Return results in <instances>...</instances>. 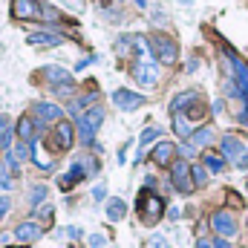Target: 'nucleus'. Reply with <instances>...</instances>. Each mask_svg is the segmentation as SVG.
Wrapping results in <instances>:
<instances>
[{"mask_svg": "<svg viewBox=\"0 0 248 248\" xmlns=\"http://www.w3.org/2000/svg\"><path fill=\"white\" fill-rule=\"evenodd\" d=\"M139 214H141V222H144V225H156L159 217L165 214V202H162V196L153 193L150 187H144V190L139 193Z\"/></svg>", "mask_w": 248, "mask_h": 248, "instance_id": "1", "label": "nucleus"}, {"mask_svg": "<svg viewBox=\"0 0 248 248\" xmlns=\"http://www.w3.org/2000/svg\"><path fill=\"white\" fill-rule=\"evenodd\" d=\"M101 122H104V110H101V107H93V110H87V113L78 116V136H81L84 144H90V141L95 139Z\"/></svg>", "mask_w": 248, "mask_h": 248, "instance_id": "2", "label": "nucleus"}, {"mask_svg": "<svg viewBox=\"0 0 248 248\" xmlns=\"http://www.w3.org/2000/svg\"><path fill=\"white\" fill-rule=\"evenodd\" d=\"M150 49H153V55L162 63H173L179 58V46H176V41H170L168 35H153V38H150Z\"/></svg>", "mask_w": 248, "mask_h": 248, "instance_id": "3", "label": "nucleus"}, {"mask_svg": "<svg viewBox=\"0 0 248 248\" xmlns=\"http://www.w3.org/2000/svg\"><path fill=\"white\" fill-rule=\"evenodd\" d=\"M170 182H173V187H176L179 193H190V190L196 187L187 162H173V168H170Z\"/></svg>", "mask_w": 248, "mask_h": 248, "instance_id": "4", "label": "nucleus"}, {"mask_svg": "<svg viewBox=\"0 0 248 248\" xmlns=\"http://www.w3.org/2000/svg\"><path fill=\"white\" fill-rule=\"evenodd\" d=\"M41 234H44V225H41V222H35V219H23V222H17V225H15V240H17L20 246L35 243Z\"/></svg>", "mask_w": 248, "mask_h": 248, "instance_id": "5", "label": "nucleus"}, {"mask_svg": "<svg viewBox=\"0 0 248 248\" xmlns=\"http://www.w3.org/2000/svg\"><path fill=\"white\" fill-rule=\"evenodd\" d=\"M133 78H136L141 87H156V81H159V66L153 61H139L133 66Z\"/></svg>", "mask_w": 248, "mask_h": 248, "instance_id": "6", "label": "nucleus"}, {"mask_svg": "<svg viewBox=\"0 0 248 248\" xmlns=\"http://www.w3.org/2000/svg\"><path fill=\"white\" fill-rule=\"evenodd\" d=\"M211 225H214V231H217L219 237H234V234H237V222H234V217H231L228 211H217V214L211 217Z\"/></svg>", "mask_w": 248, "mask_h": 248, "instance_id": "7", "label": "nucleus"}, {"mask_svg": "<svg viewBox=\"0 0 248 248\" xmlns=\"http://www.w3.org/2000/svg\"><path fill=\"white\" fill-rule=\"evenodd\" d=\"M12 15L20 17V20H35V17H44L41 6L35 0H12Z\"/></svg>", "mask_w": 248, "mask_h": 248, "instance_id": "8", "label": "nucleus"}, {"mask_svg": "<svg viewBox=\"0 0 248 248\" xmlns=\"http://www.w3.org/2000/svg\"><path fill=\"white\" fill-rule=\"evenodd\" d=\"M113 104H116L119 110H136V107L144 104V95L130 93V90H116V93H113Z\"/></svg>", "mask_w": 248, "mask_h": 248, "instance_id": "9", "label": "nucleus"}, {"mask_svg": "<svg viewBox=\"0 0 248 248\" xmlns=\"http://www.w3.org/2000/svg\"><path fill=\"white\" fill-rule=\"evenodd\" d=\"M81 179H87V170H84L81 159H75V162H72V168H69L61 179H58V185H61V190H72V187L78 185Z\"/></svg>", "mask_w": 248, "mask_h": 248, "instance_id": "10", "label": "nucleus"}, {"mask_svg": "<svg viewBox=\"0 0 248 248\" xmlns=\"http://www.w3.org/2000/svg\"><path fill=\"white\" fill-rule=\"evenodd\" d=\"M35 116H38V119H41L44 124H49V122H61L63 110L58 107V104H49V101H38V104H35Z\"/></svg>", "mask_w": 248, "mask_h": 248, "instance_id": "11", "label": "nucleus"}, {"mask_svg": "<svg viewBox=\"0 0 248 248\" xmlns=\"http://www.w3.org/2000/svg\"><path fill=\"white\" fill-rule=\"evenodd\" d=\"M173 156H176V144H170V141H159V144L153 147V162H156L159 168L170 165V162H173Z\"/></svg>", "mask_w": 248, "mask_h": 248, "instance_id": "12", "label": "nucleus"}, {"mask_svg": "<svg viewBox=\"0 0 248 248\" xmlns=\"http://www.w3.org/2000/svg\"><path fill=\"white\" fill-rule=\"evenodd\" d=\"M38 130H41V124L35 122V119H20V122H17V136H20V141H26V144H35V141H38Z\"/></svg>", "mask_w": 248, "mask_h": 248, "instance_id": "13", "label": "nucleus"}, {"mask_svg": "<svg viewBox=\"0 0 248 248\" xmlns=\"http://www.w3.org/2000/svg\"><path fill=\"white\" fill-rule=\"evenodd\" d=\"M243 153H248V147L237 139V136H225V139H222V156H228L231 162H237Z\"/></svg>", "mask_w": 248, "mask_h": 248, "instance_id": "14", "label": "nucleus"}, {"mask_svg": "<svg viewBox=\"0 0 248 248\" xmlns=\"http://www.w3.org/2000/svg\"><path fill=\"white\" fill-rule=\"evenodd\" d=\"M72 136H75L72 124L61 122L58 127H55V147H58V150H69V147H72Z\"/></svg>", "mask_w": 248, "mask_h": 248, "instance_id": "15", "label": "nucleus"}, {"mask_svg": "<svg viewBox=\"0 0 248 248\" xmlns=\"http://www.w3.org/2000/svg\"><path fill=\"white\" fill-rule=\"evenodd\" d=\"M44 78L52 84V87H61V84H72V75L63 69V66H44Z\"/></svg>", "mask_w": 248, "mask_h": 248, "instance_id": "16", "label": "nucleus"}, {"mask_svg": "<svg viewBox=\"0 0 248 248\" xmlns=\"http://www.w3.org/2000/svg\"><path fill=\"white\" fill-rule=\"evenodd\" d=\"M61 35H49V32H35L29 35V44L32 46H61Z\"/></svg>", "mask_w": 248, "mask_h": 248, "instance_id": "17", "label": "nucleus"}, {"mask_svg": "<svg viewBox=\"0 0 248 248\" xmlns=\"http://www.w3.org/2000/svg\"><path fill=\"white\" fill-rule=\"evenodd\" d=\"M124 217H127V205H124V199L113 196V199L107 202V219L119 222V219H124Z\"/></svg>", "mask_w": 248, "mask_h": 248, "instance_id": "18", "label": "nucleus"}, {"mask_svg": "<svg viewBox=\"0 0 248 248\" xmlns=\"http://www.w3.org/2000/svg\"><path fill=\"white\" fill-rule=\"evenodd\" d=\"M211 141H214V130L211 127H199V130L190 133V144L193 147H208Z\"/></svg>", "mask_w": 248, "mask_h": 248, "instance_id": "19", "label": "nucleus"}, {"mask_svg": "<svg viewBox=\"0 0 248 248\" xmlns=\"http://www.w3.org/2000/svg\"><path fill=\"white\" fill-rule=\"evenodd\" d=\"M196 98H199V95H196L193 90H187V93H179V95L173 98V104H170V110H173V116H176L179 110H185V107H190V104H193Z\"/></svg>", "mask_w": 248, "mask_h": 248, "instance_id": "20", "label": "nucleus"}, {"mask_svg": "<svg viewBox=\"0 0 248 248\" xmlns=\"http://www.w3.org/2000/svg\"><path fill=\"white\" fill-rule=\"evenodd\" d=\"M12 150V156H15V162L20 165V162H26L29 156H32V144H26V141H17L15 147H9Z\"/></svg>", "mask_w": 248, "mask_h": 248, "instance_id": "21", "label": "nucleus"}, {"mask_svg": "<svg viewBox=\"0 0 248 248\" xmlns=\"http://www.w3.org/2000/svg\"><path fill=\"white\" fill-rule=\"evenodd\" d=\"M9 144H12V127L6 116H0V150H9Z\"/></svg>", "mask_w": 248, "mask_h": 248, "instance_id": "22", "label": "nucleus"}, {"mask_svg": "<svg viewBox=\"0 0 248 248\" xmlns=\"http://www.w3.org/2000/svg\"><path fill=\"white\" fill-rule=\"evenodd\" d=\"M159 136H162V130H159V127H147V130L141 133V139H139V147L144 150V147H147V144H153ZM141 150H139V153H141ZM139 153H136V156H139Z\"/></svg>", "mask_w": 248, "mask_h": 248, "instance_id": "23", "label": "nucleus"}, {"mask_svg": "<svg viewBox=\"0 0 248 248\" xmlns=\"http://www.w3.org/2000/svg\"><path fill=\"white\" fill-rule=\"evenodd\" d=\"M205 168L214 170V173H219V170L225 168V159H222L219 153H205Z\"/></svg>", "mask_w": 248, "mask_h": 248, "instance_id": "24", "label": "nucleus"}, {"mask_svg": "<svg viewBox=\"0 0 248 248\" xmlns=\"http://www.w3.org/2000/svg\"><path fill=\"white\" fill-rule=\"evenodd\" d=\"M173 130H176L182 139H190V133H193V130H190V124H187V119H185V116H179V113L173 116Z\"/></svg>", "mask_w": 248, "mask_h": 248, "instance_id": "25", "label": "nucleus"}, {"mask_svg": "<svg viewBox=\"0 0 248 248\" xmlns=\"http://www.w3.org/2000/svg\"><path fill=\"white\" fill-rule=\"evenodd\" d=\"M12 170L6 168V162H0V190H12Z\"/></svg>", "mask_w": 248, "mask_h": 248, "instance_id": "26", "label": "nucleus"}, {"mask_svg": "<svg viewBox=\"0 0 248 248\" xmlns=\"http://www.w3.org/2000/svg\"><path fill=\"white\" fill-rule=\"evenodd\" d=\"M190 176H193V185H205V182H208L205 165H193V168H190Z\"/></svg>", "mask_w": 248, "mask_h": 248, "instance_id": "27", "label": "nucleus"}, {"mask_svg": "<svg viewBox=\"0 0 248 248\" xmlns=\"http://www.w3.org/2000/svg\"><path fill=\"white\" fill-rule=\"evenodd\" d=\"M44 199H46V185H38V187H32V193H29V202H32V205L38 208V205H41Z\"/></svg>", "mask_w": 248, "mask_h": 248, "instance_id": "28", "label": "nucleus"}, {"mask_svg": "<svg viewBox=\"0 0 248 248\" xmlns=\"http://www.w3.org/2000/svg\"><path fill=\"white\" fill-rule=\"evenodd\" d=\"M35 217L49 219V217H52V205H38V208H35Z\"/></svg>", "mask_w": 248, "mask_h": 248, "instance_id": "29", "label": "nucleus"}, {"mask_svg": "<svg viewBox=\"0 0 248 248\" xmlns=\"http://www.w3.org/2000/svg\"><path fill=\"white\" fill-rule=\"evenodd\" d=\"M104 246H107V240H104L101 234H93V237H90V248H104Z\"/></svg>", "mask_w": 248, "mask_h": 248, "instance_id": "30", "label": "nucleus"}, {"mask_svg": "<svg viewBox=\"0 0 248 248\" xmlns=\"http://www.w3.org/2000/svg\"><path fill=\"white\" fill-rule=\"evenodd\" d=\"M9 208H12V199H9V196H0V219L9 214Z\"/></svg>", "mask_w": 248, "mask_h": 248, "instance_id": "31", "label": "nucleus"}, {"mask_svg": "<svg viewBox=\"0 0 248 248\" xmlns=\"http://www.w3.org/2000/svg\"><path fill=\"white\" fill-rule=\"evenodd\" d=\"M147 246H150V248H168V240L156 234V237H150V243H147Z\"/></svg>", "mask_w": 248, "mask_h": 248, "instance_id": "32", "label": "nucleus"}, {"mask_svg": "<svg viewBox=\"0 0 248 248\" xmlns=\"http://www.w3.org/2000/svg\"><path fill=\"white\" fill-rule=\"evenodd\" d=\"M234 165H237L240 170H248V153H243V156H240V159H237Z\"/></svg>", "mask_w": 248, "mask_h": 248, "instance_id": "33", "label": "nucleus"}, {"mask_svg": "<svg viewBox=\"0 0 248 248\" xmlns=\"http://www.w3.org/2000/svg\"><path fill=\"white\" fill-rule=\"evenodd\" d=\"M66 234H69L72 240H78V237H81V228H78V225H69V228H66Z\"/></svg>", "mask_w": 248, "mask_h": 248, "instance_id": "34", "label": "nucleus"}, {"mask_svg": "<svg viewBox=\"0 0 248 248\" xmlns=\"http://www.w3.org/2000/svg\"><path fill=\"white\" fill-rule=\"evenodd\" d=\"M93 196H95V199H104V196H107V190L98 185V187H93Z\"/></svg>", "mask_w": 248, "mask_h": 248, "instance_id": "35", "label": "nucleus"}, {"mask_svg": "<svg viewBox=\"0 0 248 248\" xmlns=\"http://www.w3.org/2000/svg\"><path fill=\"white\" fill-rule=\"evenodd\" d=\"M196 248H214V243H208V240H199V243H196Z\"/></svg>", "mask_w": 248, "mask_h": 248, "instance_id": "36", "label": "nucleus"}, {"mask_svg": "<svg viewBox=\"0 0 248 248\" xmlns=\"http://www.w3.org/2000/svg\"><path fill=\"white\" fill-rule=\"evenodd\" d=\"M214 248H231V246H228L225 240H217V243H214Z\"/></svg>", "mask_w": 248, "mask_h": 248, "instance_id": "37", "label": "nucleus"}, {"mask_svg": "<svg viewBox=\"0 0 248 248\" xmlns=\"http://www.w3.org/2000/svg\"><path fill=\"white\" fill-rule=\"evenodd\" d=\"M136 6H141V9H144V6H147V0H136Z\"/></svg>", "mask_w": 248, "mask_h": 248, "instance_id": "38", "label": "nucleus"}, {"mask_svg": "<svg viewBox=\"0 0 248 248\" xmlns=\"http://www.w3.org/2000/svg\"><path fill=\"white\" fill-rule=\"evenodd\" d=\"M179 3H185V6H190V3H193V0H179Z\"/></svg>", "mask_w": 248, "mask_h": 248, "instance_id": "39", "label": "nucleus"}]
</instances>
